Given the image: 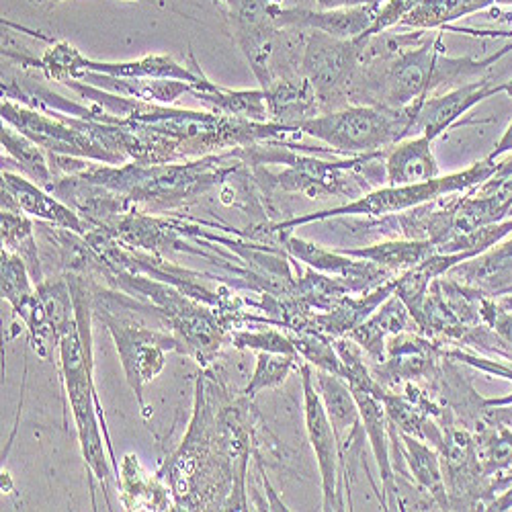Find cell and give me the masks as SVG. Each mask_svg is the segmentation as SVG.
Here are the masks:
<instances>
[{"label":"cell","mask_w":512,"mask_h":512,"mask_svg":"<svg viewBox=\"0 0 512 512\" xmlns=\"http://www.w3.org/2000/svg\"><path fill=\"white\" fill-rule=\"evenodd\" d=\"M508 39H510V41H512V31H508Z\"/></svg>","instance_id":"41"},{"label":"cell","mask_w":512,"mask_h":512,"mask_svg":"<svg viewBox=\"0 0 512 512\" xmlns=\"http://www.w3.org/2000/svg\"><path fill=\"white\" fill-rule=\"evenodd\" d=\"M504 93L502 84H492L488 78L472 80L463 87L451 89L441 95H433L418 103L416 111V136L424 134L431 140H437L463 117L467 111H472L482 101Z\"/></svg>","instance_id":"13"},{"label":"cell","mask_w":512,"mask_h":512,"mask_svg":"<svg viewBox=\"0 0 512 512\" xmlns=\"http://www.w3.org/2000/svg\"><path fill=\"white\" fill-rule=\"evenodd\" d=\"M230 343L236 349H250V351H265V353H283V355H297L295 345L289 334L277 328H263L256 332L236 330L230 334Z\"/></svg>","instance_id":"33"},{"label":"cell","mask_w":512,"mask_h":512,"mask_svg":"<svg viewBox=\"0 0 512 512\" xmlns=\"http://www.w3.org/2000/svg\"><path fill=\"white\" fill-rule=\"evenodd\" d=\"M314 375H316L314 381H316L318 394L322 398L324 410L328 414V420L332 422V429H334L338 445H340L343 441H347L353 433L363 431L359 404H357L355 394L345 377L324 371V369H318Z\"/></svg>","instance_id":"21"},{"label":"cell","mask_w":512,"mask_h":512,"mask_svg":"<svg viewBox=\"0 0 512 512\" xmlns=\"http://www.w3.org/2000/svg\"><path fill=\"white\" fill-rule=\"evenodd\" d=\"M228 11L234 41L246 56L261 89L285 76H297L306 39H289L277 27L273 5L283 0H220Z\"/></svg>","instance_id":"6"},{"label":"cell","mask_w":512,"mask_h":512,"mask_svg":"<svg viewBox=\"0 0 512 512\" xmlns=\"http://www.w3.org/2000/svg\"><path fill=\"white\" fill-rule=\"evenodd\" d=\"M3 300L13 306V312L25 322L37 306V285L33 283L23 259L3 248Z\"/></svg>","instance_id":"29"},{"label":"cell","mask_w":512,"mask_h":512,"mask_svg":"<svg viewBox=\"0 0 512 512\" xmlns=\"http://www.w3.org/2000/svg\"><path fill=\"white\" fill-rule=\"evenodd\" d=\"M3 123L13 125L17 132L33 140L37 146L52 154L87 158L101 164H125V160L107 150L97 138L87 134L74 117L64 113H46L39 109L17 105L13 99L3 97Z\"/></svg>","instance_id":"9"},{"label":"cell","mask_w":512,"mask_h":512,"mask_svg":"<svg viewBox=\"0 0 512 512\" xmlns=\"http://www.w3.org/2000/svg\"><path fill=\"white\" fill-rule=\"evenodd\" d=\"M512 7V0H422V3L398 25L402 29L437 31L453 21L492 7Z\"/></svg>","instance_id":"25"},{"label":"cell","mask_w":512,"mask_h":512,"mask_svg":"<svg viewBox=\"0 0 512 512\" xmlns=\"http://www.w3.org/2000/svg\"><path fill=\"white\" fill-rule=\"evenodd\" d=\"M191 62L195 68L179 64L173 56L154 54V56H146L140 60H127V62H97V60L84 58L82 64L87 72H99V74H109V76H119V78L183 80V82H189L191 87H197V84L205 78V74L197 68L193 54H191Z\"/></svg>","instance_id":"20"},{"label":"cell","mask_w":512,"mask_h":512,"mask_svg":"<svg viewBox=\"0 0 512 512\" xmlns=\"http://www.w3.org/2000/svg\"><path fill=\"white\" fill-rule=\"evenodd\" d=\"M244 166L246 162L234 148L168 164L125 162L113 166L99 162L80 175L123 195L134 207L142 205L152 213H160L195 201L209 189L226 183Z\"/></svg>","instance_id":"3"},{"label":"cell","mask_w":512,"mask_h":512,"mask_svg":"<svg viewBox=\"0 0 512 512\" xmlns=\"http://www.w3.org/2000/svg\"><path fill=\"white\" fill-rule=\"evenodd\" d=\"M400 449L414 484L435 500L439 510H451L439 451L433 445H426V441L406 433H400Z\"/></svg>","instance_id":"19"},{"label":"cell","mask_w":512,"mask_h":512,"mask_svg":"<svg viewBox=\"0 0 512 512\" xmlns=\"http://www.w3.org/2000/svg\"><path fill=\"white\" fill-rule=\"evenodd\" d=\"M263 91L267 95L269 119L275 123L300 130L304 121L322 113L316 91L302 74L277 78Z\"/></svg>","instance_id":"17"},{"label":"cell","mask_w":512,"mask_h":512,"mask_svg":"<svg viewBox=\"0 0 512 512\" xmlns=\"http://www.w3.org/2000/svg\"><path fill=\"white\" fill-rule=\"evenodd\" d=\"M0 203H3V209L0 211L27 213V216L39 222L72 230L80 236L87 234L91 228V224L84 220L80 213H76L70 205H66L62 199H58L50 191L41 189L39 185L5 168H3V201Z\"/></svg>","instance_id":"12"},{"label":"cell","mask_w":512,"mask_h":512,"mask_svg":"<svg viewBox=\"0 0 512 512\" xmlns=\"http://www.w3.org/2000/svg\"><path fill=\"white\" fill-rule=\"evenodd\" d=\"M68 283L74 297L76 320L62 332L58 340L60 351V369L66 386L68 402L72 406L80 451L87 463L89 472L101 482L103 492L107 496V480H109V463L103 449V439L109 447L111 463L115 472H119V463L115 459L109 431L103 416V406L95 390L93 381V295L89 293L87 279L80 273H68Z\"/></svg>","instance_id":"2"},{"label":"cell","mask_w":512,"mask_h":512,"mask_svg":"<svg viewBox=\"0 0 512 512\" xmlns=\"http://www.w3.org/2000/svg\"><path fill=\"white\" fill-rule=\"evenodd\" d=\"M480 320L500 338V343L512 355V314L504 310L496 297L486 291L480 297Z\"/></svg>","instance_id":"34"},{"label":"cell","mask_w":512,"mask_h":512,"mask_svg":"<svg viewBox=\"0 0 512 512\" xmlns=\"http://www.w3.org/2000/svg\"><path fill=\"white\" fill-rule=\"evenodd\" d=\"M123 506L127 510H168V488L160 486L140 465L136 455H125L117 472Z\"/></svg>","instance_id":"26"},{"label":"cell","mask_w":512,"mask_h":512,"mask_svg":"<svg viewBox=\"0 0 512 512\" xmlns=\"http://www.w3.org/2000/svg\"><path fill=\"white\" fill-rule=\"evenodd\" d=\"M302 357L300 355H283V353H265L261 351L256 357V369L250 377L248 386L244 388L246 398H254L259 392L277 388L293 373L300 371Z\"/></svg>","instance_id":"30"},{"label":"cell","mask_w":512,"mask_h":512,"mask_svg":"<svg viewBox=\"0 0 512 512\" xmlns=\"http://www.w3.org/2000/svg\"><path fill=\"white\" fill-rule=\"evenodd\" d=\"M416 111L418 103L404 109L347 105L304 121L300 130L340 156L386 152L416 136Z\"/></svg>","instance_id":"5"},{"label":"cell","mask_w":512,"mask_h":512,"mask_svg":"<svg viewBox=\"0 0 512 512\" xmlns=\"http://www.w3.org/2000/svg\"><path fill=\"white\" fill-rule=\"evenodd\" d=\"M82 82L93 84L97 89H103L113 95L140 99L148 103L173 105L181 95L191 93V84L183 80H168V78H119L99 72H87L82 76Z\"/></svg>","instance_id":"22"},{"label":"cell","mask_w":512,"mask_h":512,"mask_svg":"<svg viewBox=\"0 0 512 512\" xmlns=\"http://www.w3.org/2000/svg\"><path fill=\"white\" fill-rule=\"evenodd\" d=\"M420 3L422 0H386V3L381 5L377 19L367 35H377L398 27Z\"/></svg>","instance_id":"35"},{"label":"cell","mask_w":512,"mask_h":512,"mask_svg":"<svg viewBox=\"0 0 512 512\" xmlns=\"http://www.w3.org/2000/svg\"><path fill=\"white\" fill-rule=\"evenodd\" d=\"M381 5H365L353 9L334 11H312L304 7H283V3L273 5V17L281 29H312L328 33L336 39H355L367 35L373 27Z\"/></svg>","instance_id":"14"},{"label":"cell","mask_w":512,"mask_h":512,"mask_svg":"<svg viewBox=\"0 0 512 512\" xmlns=\"http://www.w3.org/2000/svg\"><path fill=\"white\" fill-rule=\"evenodd\" d=\"M0 234H3V248L23 259L33 283L39 285L44 281V269H41L35 240V226L27 218V213L0 211Z\"/></svg>","instance_id":"28"},{"label":"cell","mask_w":512,"mask_h":512,"mask_svg":"<svg viewBox=\"0 0 512 512\" xmlns=\"http://www.w3.org/2000/svg\"><path fill=\"white\" fill-rule=\"evenodd\" d=\"M498 168V160L484 158L476 164H472L465 170H459V173H451L445 177H435L424 183H412V185H386L373 189L365 193L363 197L349 201L345 205L330 207L324 211H314L306 213V216H297L291 220H283L277 224H267V232L277 236V232H291L293 228H300L312 222H322L330 218H343V216H365V218H386V216H396V213L408 211L412 207H418L422 203H431L447 195L455 193H465L472 191L486 181H490Z\"/></svg>","instance_id":"4"},{"label":"cell","mask_w":512,"mask_h":512,"mask_svg":"<svg viewBox=\"0 0 512 512\" xmlns=\"http://www.w3.org/2000/svg\"><path fill=\"white\" fill-rule=\"evenodd\" d=\"M365 37L336 39L322 31L306 37L300 72L316 91L322 113L349 105V89L361 66Z\"/></svg>","instance_id":"8"},{"label":"cell","mask_w":512,"mask_h":512,"mask_svg":"<svg viewBox=\"0 0 512 512\" xmlns=\"http://www.w3.org/2000/svg\"><path fill=\"white\" fill-rule=\"evenodd\" d=\"M31 3H37V5H41V3H62V0H31Z\"/></svg>","instance_id":"40"},{"label":"cell","mask_w":512,"mask_h":512,"mask_svg":"<svg viewBox=\"0 0 512 512\" xmlns=\"http://www.w3.org/2000/svg\"><path fill=\"white\" fill-rule=\"evenodd\" d=\"M351 390L359 404L363 431H365L367 441L371 443L373 455L377 459L383 490H386V496H394L396 506H400L396 472H394V463H392V441H390V426H388L386 408H383V404L373 394H369L365 390H357V388H351ZM386 496H383V502H381L383 510H386Z\"/></svg>","instance_id":"15"},{"label":"cell","mask_w":512,"mask_h":512,"mask_svg":"<svg viewBox=\"0 0 512 512\" xmlns=\"http://www.w3.org/2000/svg\"><path fill=\"white\" fill-rule=\"evenodd\" d=\"M302 388H304V418L306 433L314 449L320 476H322V510H345V502L338 494V465H340V447L332 422L324 410L322 398L318 394L314 369L308 361L300 365Z\"/></svg>","instance_id":"10"},{"label":"cell","mask_w":512,"mask_h":512,"mask_svg":"<svg viewBox=\"0 0 512 512\" xmlns=\"http://www.w3.org/2000/svg\"><path fill=\"white\" fill-rule=\"evenodd\" d=\"M277 236H281L279 242L293 261H302L308 267L320 273H326L330 277L345 279L355 289V293L369 291L381 283L398 277V273H392L375 263L355 259V256H349L340 250L324 248L310 240L291 236L289 232H277Z\"/></svg>","instance_id":"11"},{"label":"cell","mask_w":512,"mask_h":512,"mask_svg":"<svg viewBox=\"0 0 512 512\" xmlns=\"http://www.w3.org/2000/svg\"><path fill=\"white\" fill-rule=\"evenodd\" d=\"M191 95L197 101H201L205 107H209L213 113L250 119L259 123L271 121L267 95L261 87L246 89V91H232V89H222L218 84L203 78L197 87H191Z\"/></svg>","instance_id":"23"},{"label":"cell","mask_w":512,"mask_h":512,"mask_svg":"<svg viewBox=\"0 0 512 512\" xmlns=\"http://www.w3.org/2000/svg\"><path fill=\"white\" fill-rule=\"evenodd\" d=\"M93 310L111 332L121 365L125 369L127 383L134 390L140 408L146 410L144 386L164 369L166 353L179 351L177 336L156 332L152 328H146L144 324H138L132 318L119 316L113 310L111 302L103 300V293L93 295Z\"/></svg>","instance_id":"7"},{"label":"cell","mask_w":512,"mask_h":512,"mask_svg":"<svg viewBox=\"0 0 512 512\" xmlns=\"http://www.w3.org/2000/svg\"><path fill=\"white\" fill-rule=\"evenodd\" d=\"M295 351L304 361L316 369H324L343 377V361H340L332 336L318 330H300L289 332Z\"/></svg>","instance_id":"31"},{"label":"cell","mask_w":512,"mask_h":512,"mask_svg":"<svg viewBox=\"0 0 512 512\" xmlns=\"http://www.w3.org/2000/svg\"><path fill=\"white\" fill-rule=\"evenodd\" d=\"M0 142H3V148L9 154V158H13L17 162L23 175H27L41 189L52 193L58 179L54 175V170L50 166V158L44 152V148L37 146L33 140L23 136L21 132H17L15 127L9 123H3V130H0Z\"/></svg>","instance_id":"27"},{"label":"cell","mask_w":512,"mask_h":512,"mask_svg":"<svg viewBox=\"0 0 512 512\" xmlns=\"http://www.w3.org/2000/svg\"><path fill=\"white\" fill-rule=\"evenodd\" d=\"M510 52L512 41L486 58H449L443 29H437L435 35H426L424 29L367 35L361 66L349 89V105L404 109L439 95L443 89L463 87Z\"/></svg>","instance_id":"1"},{"label":"cell","mask_w":512,"mask_h":512,"mask_svg":"<svg viewBox=\"0 0 512 512\" xmlns=\"http://www.w3.org/2000/svg\"><path fill=\"white\" fill-rule=\"evenodd\" d=\"M386 0H316L318 9L322 11H334V9H353V7H365V5H383Z\"/></svg>","instance_id":"36"},{"label":"cell","mask_w":512,"mask_h":512,"mask_svg":"<svg viewBox=\"0 0 512 512\" xmlns=\"http://www.w3.org/2000/svg\"><path fill=\"white\" fill-rule=\"evenodd\" d=\"M502 89H504V95H508L512 99V80L502 82Z\"/></svg>","instance_id":"39"},{"label":"cell","mask_w":512,"mask_h":512,"mask_svg":"<svg viewBox=\"0 0 512 512\" xmlns=\"http://www.w3.org/2000/svg\"><path fill=\"white\" fill-rule=\"evenodd\" d=\"M338 250L349 256H355V259L375 263L383 269L402 275L418 267L420 263H424L429 256H433L437 252V246L431 240H412V238L398 240L396 238V240H383L365 248H338Z\"/></svg>","instance_id":"24"},{"label":"cell","mask_w":512,"mask_h":512,"mask_svg":"<svg viewBox=\"0 0 512 512\" xmlns=\"http://www.w3.org/2000/svg\"><path fill=\"white\" fill-rule=\"evenodd\" d=\"M410 330H418L410 310L398 295H392L349 336L373 363H381L386 359V336Z\"/></svg>","instance_id":"18"},{"label":"cell","mask_w":512,"mask_h":512,"mask_svg":"<svg viewBox=\"0 0 512 512\" xmlns=\"http://www.w3.org/2000/svg\"><path fill=\"white\" fill-rule=\"evenodd\" d=\"M496 300H498V304H500L504 310H508V312L512 314V293L500 295V297H496Z\"/></svg>","instance_id":"38"},{"label":"cell","mask_w":512,"mask_h":512,"mask_svg":"<svg viewBox=\"0 0 512 512\" xmlns=\"http://www.w3.org/2000/svg\"><path fill=\"white\" fill-rule=\"evenodd\" d=\"M377 400L383 404V408H386L388 420L396 426L400 433H406V435H412V437H418L424 441L422 429H424V422L431 416L426 414L416 402H412L404 394L388 392L386 388L381 390Z\"/></svg>","instance_id":"32"},{"label":"cell","mask_w":512,"mask_h":512,"mask_svg":"<svg viewBox=\"0 0 512 512\" xmlns=\"http://www.w3.org/2000/svg\"><path fill=\"white\" fill-rule=\"evenodd\" d=\"M433 144L435 140L420 134L388 148L383 154L386 185H412L439 177V162L435 158Z\"/></svg>","instance_id":"16"},{"label":"cell","mask_w":512,"mask_h":512,"mask_svg":"<svg viewBox=\"0 0 512 512\" xmlns=\"http://www.w3.org/2000/svg\"><path fill=\"white\" fill-rule=\"evenodd\" d=\"M510 152H512V121L508 123V127L504 130V134H502V138L496 142V146H494V150L488 154V158L500 160V158H504V156L510 154Z\"/></svg>","instance_id":"37"}]
</instances>
